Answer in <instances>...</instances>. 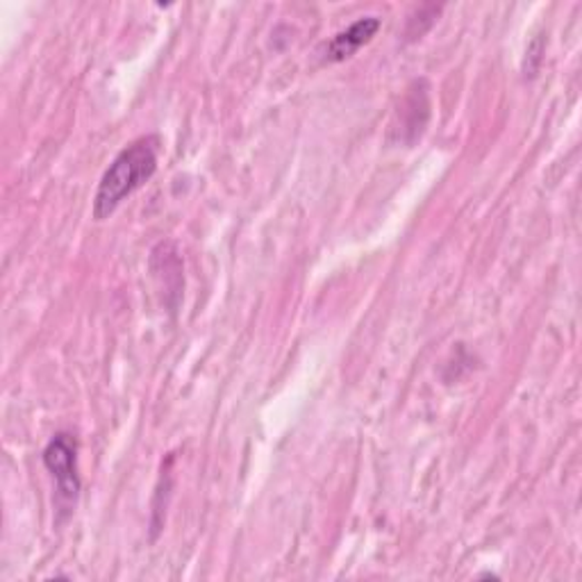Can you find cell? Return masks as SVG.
I'll return each instance as SVG.
<instances>
[{
	"label": "cell",
	"mask_w": 582,
	"mask_h": 582,
	"mask_svg": "<svg viewBox=\"0 0 582 582\" xmlns=\"http://www.w3.org/2000/svg\"><path fill=\"white\" fill-rule=\"evenodd\" d=\"M162 141L157 135H144L130 141L112 165L105 169L96 196L91 215L96 221L110 219L115 211L130 198L137 189H141L157 171V160H160Z\"/></svg>",
	"instance_id": "1"
},
{
	"label": "cell",
	"mask_w": 582,
	"mask_h": 582,
	"mask_svg": "<svg viewBox=\"0 0 582 582\" xmlns=\"http://www.w3.org/2000/svg\"><path fill=\"white\" fill-rule=\"evenodd\" d=\"M43 466L56 481V523H65L80 499V473H78V440L71 433H58L43 448Z\"/></svg>",
	"instance_id": "2"
},
{
	"label": "cell",
	"mask_w": 582,
	"mask_h": 582,
	"mask_svg": "<svg viewBox=\"0 0 582 582\" xmlns=\"http://www.w3.org/2000/svg\"><path fill=\"white\" fill-rule=\"evenodd\" d=\"M383 21L378 17H364L357 19L355 23H351L346 30L337 32L322 50V60L328 65H339L351 60L355 52L372 41L378 30H381Z\"/></svg>",
	"instance_id": "3"
},
{
	"label": "cell",
	"mask_w": 582,
	"mask_h": 582,
	"mask_svg": "<svg viewBox=\"0 0 582 582\" xmlns=\"http://www.w3.org/2000/svg\"><path fill=\"white\" fill-rule=\"evenodd\" d=\"M410 93L403 100V128L401 132L410 135L407 141H416V137H421L423 128L428 124L431 117V102H428V82L426 80H414L407 89Z\"/></svg>",
	"instance_id": "4"
},
{
	"label": "cell",
	"mask_w": 582,
	"mask_h": 582,
	"mask_svg": "<svg viewBox=\"0 0 582 582\" xmlns=\"http://www.w3.org/2000/svg\"><path fill=\"white\" fill-rule=\"evenodd\" d=\"M442 10H444L442 6H423V8L414 10L407 19V26H405L407 41H416V39L426 34L435 26V21L440 19Z\"/></svg>",
	"instance_id": "5"
}]
</instances>
